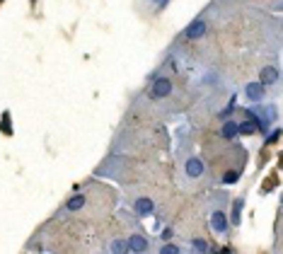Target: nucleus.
I'll use <instances>...</instances> for the list:
<instances>
[{
  "mask_svg": "<svg viewBox=\"0 0 283 254\" xmlns=\"http://www.w3.org/2000/svg\"><path fill=\"white\" fill-rule=\"evenodd\" d=\"M172 90H174V83L170 78H157L150 87V97L152 99H167L172 94Z\"/></svg>",
  "mask_w": 283,
  "mask_h": 254,
  "instance_id": "obj_1",
  "label": "nucleus"
},
{
  "mask_svg": "<svg viewBox=\"0 0 283 254\" xmlns=\"http://www.w3.org/2000/svg\"><path fill=\"white\" fill-rule=\"evenodd\" d=\"M131 206H133V211H136L138 216H150L152 211H155V203H152L148 196H138V199H133Z\"/></svg>",
  "mask_w": 283,
  "mask_h": 254,
  "instance_id": "obj_2",
  "label": "nucleus"
},
{
  "mask_svg": "<svg viewBox=\"0 0 283 254\" xmlns=\"http://www.w3.org/2000/svg\"><path fill=\"white\" fill-rule=\"evenodd\" d=\"M211 225L218 235H227V218L223 211H213L211 213Z\"/></svg>",
  "mask_w": 283,
  "mask_h": 254,
  "instance_id": "obj_3",
  "label": "nucleus"
},
{
  "mask_svg": "<svg viewBox=\"0 0 283 254\" xmlns=\"http://www.w3.org/2000/svg\"><path fill=\"white\" fill-rule=\"evenodd\" d=\"M206 19H194L191 24L187 27V32H184V36L187 39H199V36H204L206 34Z\"/></svg>",
  "mask_w": 283,
  "mask_h": 254,
  "instance_id": "obj_4",
  "label": "nucleus"
},
{
  "mask_svg": "<svg viewBox=\"0 0 283 254\" xmlns=\"http://www.w3.org/2000/svg\"><path fill=\"white\" fill-rule=\"evenodd\" d=\"M184 169H187V177L199 179V177L204 174V163H201L199 158H189L187 163H184Z\"/></svg>",
  "mask_w": 283,
  "mask_h": 254,
  "instance_id": "obj_5",
  "label": "nucleus"
},
{
  "mask_svg": "<svg viewBox=\"0 0 283 254\" xmlns=\"http://www.w3.org/2000/svg\"><path fill=\"white\" fill-rule=\"evenodd\" d=\"M148 250V240L143 235H131L126 240V252H145Z\"/></svg>",
  "mask_w": 283,
  "mask_h": 254,
  "instance_id": "obj_6",
  "label": "nucleus"
},
{
  "mask_svg": "<svg viewBox=\"0 0 283 254\" xmlns=\"http://www.w3.org/2000/svg\"><path fill=\"white\" fill-rule=\"evenodd\" d=\"M245 94H247V99H252V102H262V97H264V85H262V83H252V85L245 87Z\"/></svg>",
  "mask_w": 283,
  "mask_h": 254,
  "instance_id": "obj_7",
  "label": "nucleus"
},
{
  "mask_svg": "<svg viewBox=\"0 0 283 254\" xmlns=\"http://www.w3.org/2000/svg\"><path fill=\"white\" fill-rule=\"evenodd\" d=\"M220 133H223V138H230V141H232V138L237 136V121H225Z\"/></svg>",
  "mask_w": 283,
  "mask_h": 254,
  "instance_id": "obj_8",
  "label": "nucleus"
},
{
  "mask_svg": "<svg viewBox=\"0 0 283 254\" xmlns=\"http://www.w3.org/2000/svg\"><path fill=\"white\" fill-rule=\"evenodd\" d=\"M262 78H264L266 85H271V83H276V78H279V71H276V68H264V71H262Z\"/></svg>",
  "mask_w": 283,
  "mask_h": 254,
  "instance_id": "obj_9",
  "label": "nucleus"
},
{
  "mask_svg": "<svg viewBox=\"0 0 283 254\" xmlns=\"http://www.w3.org/2000/svg\"><path fill=\"white\" fill-rule=\"evenodd\" d=\"M237 179H240V169H230L223 174V184H235Z\"/></svg>",
  "mask_w": 283,
  "mask_h": 254,
  "instance_id": "obj_10",
  "label": "nucleus"
},
{
  "mask_svg": "<svg viewBox=\"0 0 283 254\" xmlns=\"http://www.w3.org/2000/svg\"><path fill=\"white\" fill-rule=\"evenodd\" d=\"M240 213H242V201H235V208H232V223H240Z\"/></svg>",
  "mask_w": 283,
  "mask_h": 254,
  "instance_id": "obj_11",
  "label": "nucleus"
},
{
  "mask_svg": "<svg viewBox=\"0 0 283 254\" xmlns=\"http://www.w3.org/2000/svg\"><path fill=\"white\" fill-rule=\"evenodd\" d=\"M150 2L155 5V7H157V10H162V7H165V5H167L170 0H150Z\"/></svg>",
  "mask_w": 283,
  "mask_h": 254,
  "instance_id": "obj_12",
  "label": "nucleus"
},
{
  "mask_svg": "<svg viewBox=\"0 0 283 254\" xmlns=\"http://www.w3.org/2000/svg\"><path fill=\"white\" fill-rule=\"evenodd\" d=\"M162 252H179V247H177V245H165Z\"/></svg>",
  "mask_w": 283,
  "mask_h": 254,
  "instance_id": "obj_13",
  "label": "nucleus"
}]
</instances>
